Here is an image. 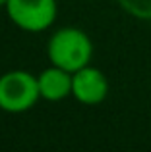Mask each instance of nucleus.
<instances>
[{
  "instance_id": "obj_2",
  "label": "nucleus",
  "mask_w": 151,
  "mask_h": 152,
  "mask_svg": "<svg viewBox=\"0 0 151 152\" xmlns=\"http://www.w3.org/2000/svg\"><path fill=\"white\" fill-rule=\"evenodd\" d=\"M39 100L37 75L25 69H10L0 75V110L8 114H23Z\"/></svg>"
},
{
  "instance_id": "obj_6",
  "label": "nucleus",
  "mask_w": 151,
  "mask_h": 152,
  "mask_svg": "<svg viewBox=\"0 0 151 152\" xmlns=\"http://www.w3.org/2000/svg\"><path fill=\"white\" fill-rule=\"evenodd\" d=\"M128 15L141 21H151V0H116Z\"/></svg>"
},
{
  "instance_id": "obj_1",
  "label": "nucleus",
  "mask_w": 151,
  "mask_h": 152,
  "mask_svg": "<svg viewBox=\"0 0 151 152\" xmlns=\"http://www.w3.org/2000/svg\"><path fill=\"white\" fill-rule=\"evenodd\" d=\"M47 56L53 66L62 69L74 71L89 66L93 58V42L83 29L74 25L60 27L49 37L47 42Z\"/></svg>"
},
{
  "instance_id": "obj_3",
  "label": "nucleus",
  "mask_w": 151,
  "mask_h": 152,
  "mask_svg": "<svg viewBox=\"0 0 151 152\" xmlns=\"http://www.w3.org/2000/svg\"><path fill=\"white\" fill-rule=\"evenodd\" d=\"M6 14L18 29L25 33H43L58 15L56 0H8Z\"/></svg>"
},
{
  "instance_id": "obj_4",
  "label": "nucleus",
  "mask_w": 151,
  "mask_h": 152,
  "mask_svg": "<svg viewBox=\"0 0 151 152\" xmlns=\"http://www.w3.org/2000/svg\"><path fill=\"white\" fill-rule=\"evenodd\" d=\"M72 96L83 106H97L109 96V79L99 67L85 66L72 73Z\"/></svg>"
},
{
  "instance_id": "obj_7",
  "label": "nucleus",
  "mask_w": 151,
  "mask_h": 152,
  "mask_svg": "<svg viewBox=\"0 0 151 152\" xmlns=\"http://www.w3.org/2000/svg\"><path fill=\"white\" fill-rule=\"evenodd\" d=\"M6 4H8V0H0V8H6Z\"/></svg>"
},
{
  "instance_id": "obj_5",
  "label": "nucleus",
  "mask_w": 151,
  "mask_h": 152,
  "mask_svg": "<svg viewBox=\"0 0 151 152\" xmlns=\"http://www.w3.org/2000/svg\"><path fill=\"white\" fill-rule=\"evenodd\" d=\"M39 93L41 98L47 102H60L72 96V73L58 66L50 64L47 69L37 75Z\"/></svg>"
}]
</instances>
